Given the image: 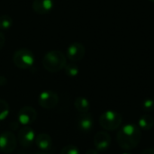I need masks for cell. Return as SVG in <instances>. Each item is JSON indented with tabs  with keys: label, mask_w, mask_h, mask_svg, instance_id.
<instances>
[{
	"label": "cell",
	"mask_w": 154,
	"mask_h": 154,
	"mask_svg": "<svg viewBox=\"0 0 154 154\" xmlns=\"http://www.w3.org/2000/svg\"><path fill=\"white\" fill-rule=\"evenodd\" d=\"M5 37L4 35V33L2 32H0V50L3 49V47L5 45Z\"/></svg>",
	"instance_id": "obj_21"
},
{
	"label": "cell",
	"mask_w": 154,
	"mask_h": 154,
	"mask_svg": "<svg viewBox=\"0 0 154 154\" xmlns=\"http://www.w3.org/2000/svg\"><path fill=\"white\" fill-rule=\"evenodd\" d=\"M85 47L80 42H72L67 49L66 56L72 62L79 61L85 56Z\"/></svg>",
	"instance_id": "obj_8"
},
{
	"label": "cell",
	"mask_w": 154,
	"mask_h": 154,
	"mask_svg": "<svg viewBox=\"0 0 154 154\" xmlns=\"http://www.w3.org/2000/svg\"><path fill=\"white\" fill-rule=\"evenodd\" d=\"M142 138L141 129L134 124H127L120 127L116 140L118 145L125 151H131L138 146Z\"/></svg>",
	"instance_id": "obj_1"
},
{
	"label": "cell",
	"mask_w": 154,
	"mask_h": 154,
	"mask_svg": "<svg viewBox=\"0 0 154 154\" xmlns=\"http://www.w3.org/2000/svg\"><path fill=\"white\" fill-rule=\"evenodd\" d=\"M154 125V118L149 114L143 115L138 121V127L143 131L151 130Z\"/></svg>",
	"instance_id": "obj_14"
},
{
	"label": "cell",
	"mask_w": 154,
	"mask_h": 154,
	"mask_svg": "<svg viewBox=\"0 0 154 154\" xmlns=\"http://www.w3.org/2000/svg\"><path fill=\"white\" fill-rule=\"evenodd\" d=\"M19 124L27 126L32 124L37 118V113L32 106H24L21 108L17 115Z\"/></svg>",
	"instance_id": "obj_9"
},
{
	"label": "cell",
	"mask_w": 154,
	"mask_h": 154,
	"mask_svg": "<svg viewBox=\"0 0 154 154\" xmlns=\"http://www.w3.org/2000/svg\"><path fill=\"white\" fill-rule=\"evenodd\" d=\"M111 136L108 133L101 131L96 134L94 137V145L97 151L104 152L106 151L111 145Z\"/></svg>",
	"instance_id": "obj_10"
},
{
	"label": "cell",
	"mask_w": 154,
	"mask_h": 154,
	"mask_svg": "<svg viewBox=\"0 0 154 154\" xmlns=\"http://www.w3.org/2000/svg\"><path fill=\"white\" fill-rule=\"evenodd\" d=\"M123 116L116 111L107 110L99 117V125L106 131H115L121 127Z\"/></svg>",
	"instance_id": "obj_3"
},
{
	"label": "cell",
	"mask_w": 154,
	"mask_h": 154,
	"mask_svg": "<svg viewBox=\"0 0 154 154\" xmlns=\"http://www.w3.org/2000/svg\"><path fill=\"white\" fill-rule=\"evenodd\" d=\"M78 128L84 134L89 133L94 125V121L92 118V116L88 113H82L79 115L78 121H77Z\"/></svg>",
	"instance_id": "obj_11"
},
{
	"label": "cell",
	"mask_w": 154,
	"mask_h": 154,
	"mask_svg": "<svg viewBox=\"0 0 154 154\" xmlns=\"http://www.w3.org/2000/svg\"><path fill=\"white\" fill-rule=\"evenodd\" d=\"M60 154H80V152L75 145H67L61 150Z\"/></svg>",
	"instance_id": "obj_19"
},
{
	"label": "cell",
	"mask_w": 154,
	"mask_h": 154,
	"mask_svg": "<svg viewBox=\"0 0 154 154\" xmlns=\"http://www.w3.org/2000/svg\"><path fill=\"white\" fill-rule=\"evenodd\" d=\"M64 70H65L66 75L69 76V77H71V78H74L76 76H78V74L79 72V67L74 63L66 64V66L64 68Z\"/></svg>",
	"instance_id": "obj_17"
},
{
	"label": "cell",
	"mask_w": 154,
	"mask_h": 154,
	"mask_svg": "<svg viewBox=\"0 0 154 154\" xmlns=\"http://www.w3.org/2000/svg\"><path fill=\"white\" fill-rule=\"evenodd\" d=\"M59 102L58 95L51 90H46L40 94L38 97L39 105L44 109H52L54 108Z\"/></svg>",
	"instance_id": "obj_6"
},
{
	"label": "cell",
	"mask_w": 154,
	"mask_h": 154,
	"mask_svg": "<svg viewBox=\"0 0 154 154\" xmlns=\"http://www.w3.org/2000/svg\"><path fill=\"white\" fill-rule=\"evenodd\" d=\"M54 5L53 0H33L32 9L38 14H49Z\"/></svg>",
	"instance_id": "obj_12"
},
{
	"label": "cell",
	"mask_w": 154,
	"mask_h": 154,
	"mask_svg": "<svg viewBox=\"0 0 154 154\" xmlns=\"http://www.w3.org/2000/svg\"><path fill=\"white\" fill-rule=\"evenodd\" d=\"M151 2H152V3H154V0H150Z\"/></svg>",
	"instance_id": "obj_26"
},
{
	"label": "cell",
	"mask_w": 154,
	"mask_h": 154,
	"mask_svg": "<svg viewBox=\"0 0 154 154\" xmlns=\"http://www.w3.org/2000/svg\"><path fill=\"white\" fill-rule=\"evenodd\" d=\"M16 148L15 135L9 131L3 132L0 134V152L8 154L13 152Z\"/></svg>",
	"instance_id": "obj_5"
},
{
	"label": "cell",
	"mask_w": 154,
	"mask_h": 154,
	"mask_svg": "<svg viewBox=\"0 0 154 154\" xmlns=\"http://www.w3.org/2000/svg\"><path fill=\"white\" fill-rule=\"evenodd\" d=\"M122 154H132V153H130V152H124V153H122Z\"/></svg>",
	"instance_id": "obj_25"
},
{
	"label": "cell",
	"mask_w": 154,
	"mask_h": 154,
	"mask_svg": "<svg viewBox=\"0 0 154 154\" xmlns=\"http://www.w3.org/2000/svg\"><path fill=\"white\" fill-rule=\"evenodd\" d=\"M67 60L65 55L60 51L57 50L48 51L42 59L43 68L51 73L60 71L65 68Z\"/></svg>",
	"instance_id": "obj_2"
},
{
	"label": "cell",
	"mask_w": 154,
	"mask_h": 154,
	"mask_svg": "<svg viewBox=\"0 0 154 154\" xmlns=\"http://www.w3.org/2000/svg\"><path fill=\"white\" fill-rule=\"evenodd\" d=\"M35 133L30 126H23L19 130L18 142L21 146L24 148L31 147L35 141Z\"/></svg>",
	"instance_id": "obj_7"
},
{
	"label": "cell",
	"mask_w": 154,
	"mask_h": 154,
	"mask_svg": "<svg viewBox=\"0 0 154 154\" xmlns=\"http://www.w3.org/2000/svg\"><path fill=\"white\" fill-rule=\"evenodd\" d=\"M13 25V19L8 14L0 15V30H8Z\"/></svg>",
	"instance_id": "obj_16"
},
{
	"label": "cell",
	"mask_w": 154,
	"mask_h": 154,
	"mask_svg": "<svg viewBox=\"0 0 154 154\" xmlns=\"http://www.w3.org/2000/svg\"><path fill=\"white\" fill-rule=\"evenodd\" d=\"M141 154H154V148H148V149H145Z\"/></svg>",
	"instance_id": "obj_22"
},
{
	"label": "cell",
	"mask_w": 154,
	"mask_h": 154,
	"mask_svg": "<svg viewBox=\"0 0 154 154\" xmlns=\"http://www.w3.org/2000/svg\"><path fill=\"white\" fill-rule=\"evenodd\" d=\"M34 142H35L37 147L42 152H46V151H49L51 149L52 140H51V136L47 134L42 133V134H37Z\"/></svg>",
	"instance_id": "obj_13"
},
{
	"label": "cell",
	"mask_w": 154,
	"mask_h": 154,
	"mask_svg": "<svg viewBox=\"0 0 154 154\" xmlns=\"http://www.w3.org/2000/svg\"><path fill=\"white\" fill-rule=\"evenodd\" d=\"M74 106L80 114H82V113L88 112L90 108V104H89V101L86 97H79L74 101Z\"/></svg>",
	"instance_id": "obj_15"
},
{
	"label": "cell",
	"mask_w": 154,
	"mask_h": 154,
	"mask_svg": "<svg viewBox=\"0 0 154 154\" xmlns=\"http://www.w3.org/2000/svg\"><path fill=\"white\" fill-rule=\"evenodd\" d=\"M33 154H47V153H44L43 152H35V153Z\"/></svg>",
	"instance_id": "obj_24"
},
{
	"label": "cell",
	"mask_w": 154,
	"mask_h": 154,
	"mask_svg": "<svg viewBox=\"0 0 154 154\" xmlns=\"http://www.w3.org/2000/svg\"><path fill=\"white\" fill-rule=\"evenodd\" d=\"M143 108L144 111L151 112L154 110V99H146L143 103Z\"/></svg>",
	"instance_id": "obj_20"
},
{
	"label": "cell",
	"mask_w": 154,
	"mask_h": 154,
	"mask_svg": "<svg viewBox=\"0 0 154 154\" xmlns=\"http://www.w3.org/2000/svg\"><path fill=\"white\" fill-rule=\"evenodd\" d=\"M13 61L14 64L21 69H30L34 63V55L33 53L25 48L17 50L13 55Z\"/></svg>",
	"instance_id": "obj_4"
},
{
	"label": "cell",
	"mask_w": 154,
	"mask_h": 154,
	"mask_svg": "<svg viewBox=\"0 0 154 154\" xmlns=\"http://www.w3.org/2000/svg\"><path fill=\"white\" fill-rule=\"evenodd\" d=\"M9 105L5 100L0 99V121L5 120L9 115Z\"/></svg>",
	"instance_id": "obj_18"
},
{
	"label": "cell",
	"mask_w": 154,
	"mask_h": 154,
	"mask_svg": "<svg viewBox=\"0 0 154 154\" xmlns=\"http://www.w3.org/2000/svg\"><path fill=\"white\" fill-rule=\"evenodd\" d=\"M85 154H98L97 152V150H94V149H90V150H88L87 152Z\"/></svg>",
	"instance_id": "obj_23"
}]
</instances>
